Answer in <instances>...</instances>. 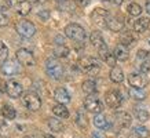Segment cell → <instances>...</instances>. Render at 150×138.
I'll use <instances>...</instances> for the list:
<instances>
[{
    "label": "cell",
    "instance_id": "obj_12",
    "mask_svg": "<svg viewBox=\"0 0 150 138\" xmlns=\"http://www.w3.org/2000/svg\"><path fill=\"white\" fill-rule=\"evenodd\" d=\"M22 91H23V87L19 82H17V80H10V82L7 83V94H8L11 98H18V97H21Z\"/></svg>",
    "mask_w": 150,
    "mask_h": 138
},
{
    "label": "cell",
    "instance_id": "obj_37",
    "mask_svg": "<svg viewBox=\"0 0 150 138\" xmlns=\"http://www.w3.org/2000/svg\"><path fill=\"white\" fill-rule=\"evenodd\" d=\"M138 60H142V61H146V60H150V53L146 50H139L138 51Z\"/></svg>",
    "mask_w": 150,
    "mask_h": 138
},
{
    "label": "cell",
    "instance_id": "obj_40",
    "mask_svg": "<svg viewBox=\"0 0 150 138\" xmlns=\"http://www.w3.org/2000/svg\"><path fill=\"white\" fill-rule=\"evenodd\" d=\"M73 1H74L79 7H86V6L90 3V0H73Z\"/></svg>",
    "mask_w": 150,
    "mask_h": 138
},
{
    "label": "cell",
    "instance_id": "obj_33",
    "mask_svg": "<svg viewBox=\"0 0 150 138\" xmlns=\"http://www.w3.org/2000/svg\"><path fill=\"white\" fill-rule=\"evenodd\" d=\"M7 57H8V48L3 41H0V62L3 64L4 61H7Z\"/></svg>",
    "mask_w": 150,
    "mask_h": 138
},
{
    "label": "cell",
    "instance_id": "obj_43",
    "mask_svg": "<svg viewBox=\"0 0 150 138\" xmlns=\"http://www.w3.org/2000/svg\"><path fill=\"white\" fill-rule=\"evenodd\" d=\"M108 1L113 3V4H116V6H120L121 3H123V0H108Z\"/></svg>",
    "mask_w": 150,
    "mask_h": 138
},
{
    "label": "cell",
    "instance_id": "obj_49",
    "mask_svg": "<svg viewBox=\"0 0 150 138\" xmlns=\"http://www.w3.org/2000/svg\"><path fill=\"white\" fill-rule=\"evenodd\" d=\"M149 44H150V37H149Z\"/></svg>",
    "mask_w": 150,
    "mask_h": 138
},
{
    "label": "cell",
    "instance_id": "obj_3",
    "mask_svg": "<svg viewBox=\"0 0 150 138\" xmlns=\"http://www.w3.org/2000/svg\"><path fill=\"white\" fill-rule=\"evenodd\" d=\"M65 35L74 41H84L86 40V31L79 23H69L65 28Z\"/></svg>",
    "mask_w": 150,
    "mask_h": 138
},
{
    "label": "cell",
    "instance_id": "obj_11",
    "mask_svg": "<svg viewBox=\"0 0 150 138\" xmlns=\"http://www.w3.org/2000/svg\"><path fill=\"white\" fill-rule=\"evenodd\" d=\"M1 72L7 76H13V75H17L19 72V62L14 60H7L3 62L1 65Z\"/></svg>",
    "mask_w": 150,
    "mask_h": 138
},
{
    "label": "cell",
    "instance_id": "obj_13",
    "mask_svg": "<svg viewBox=\"0 0 150 138\" xmlns=\"http://www.w3.org/2000/svg\"><path fill=\"white\" fill-rule=\"evenodd\" d=\"M98 53H99V57L108 65H110L112 68H114V66H116V58H114L113 54H110V53H109V48H108V46H106V44L100 46L99 48H98Z\"/></svg>",
    "mask_w": 150,
    "mask_h": 138
},
{
    "label": "cell",
    "instance_id": "obj_16",
    "mask_svg": "<svg viewBox=\"0 0 150 138\" xmlns=\"http://www.w3.org/2000/svg\"><path fill=\"white\" fill-rule=\"evenodd\" d=\"M116 122L120 126V129H127L131 126V116L127 112H118L116 113Z\"/></svg>",
    "mask_w": 150,
    "mask_h": 138
},
{
    "label": "cell",
    "instance_id": "obj_24",
    "mask_svg": "<svg viewBox=\"0 0 150 138\" xmlns=\"http://www.w3.org/2000/svg\"><path fill=\"white\" fill-rule=\"evenodd\" d=\"M90 41H91L92 46L98 47V48L105 44V40H103V37H102V33L98 32V31H94V32L91 33V36H90Z\"/></svg>",
    "mask_w": 150,
    "mask_h": 138
},
{
    "label": "cell",
    "instance_id": "obj_21",
    "mask_svg": "<svg viewBox=\"0 0 150 138\" xmlns=\"http://www.w3.org/2000/svg\"><path fill=\"white\" fill-rule=\"evenodd\" d=\"M110 80L114 83H121L124 80V72L120 66H114L110 70Z\"/></svg>",
    "mask_w": 150,
    "mask_h": 138
},
{
    "label": "cell",
    "instance_id": "obj_6",
    "mask_svg": "<svg viewBox=\"0 0 150 138\" xmlns=\"http://www.w3.org/2000/svg\"><path fill=\"white\" fill-rule=\"evenodd\" d=\"M15 57H17V61L21 65H25V66H33V65H36V61H35V57H33L32 51L26 50V48L17 50Z\"/></svg>",
    "mask_w": 150,
    "mask_h": 138
},
{
    "label": "cell",
    "instance_id": "obj_30",
    "mask_svg": "<svg viewBox=\"0 0 150 138\" xmlns=\"http://www.w3.org/2000/svg\"><path fill=\"white\" fill-rule=\"evenodd\" d=\"M135 116H137V119L139 120V122H142V123H145V122H147L149 120V112L145 109V108H137L135 109Z\"/></svg>",
    "mask_w": 150,
    "mask_h": 138
},
{
    "label": "cell",
    "instance_id": "obj_45",
    "mask_svg": "<svg viewBox=\"0 0 150 138\" xmlns=\"http://www.w3.org/2000/svg\"><path fill=\"white\" fill-rule=\"evenodd\" d=\"M32 1H35V3H46L47 0H32Z\"/></svg>",
    "mask_w": 150,
    "mask_h": 138
},
{
    "label": "cell",
    "instance_id": "obj_17",
    "mask_svg": "<svg viewBox=\"0 0 150 138\" xmlns=\"http://www.w3.org/2000/svg\"><path fill=\"white\" fill-rule=\"evenodd\" d=\"M149 28H150V19L146 18V17H142V18L137 19V21L134 22V31L138 33L146 32Z\"/></svg>",
    "mask_w": 150,
    "mask_h": 138
},
{
    "label": "cell",
    "instance_id": "obj_25",
    "mask_svg": "<svg viewBox=\"0 0 150 138\" xmlns=\"http://www.w3.org/2000/svg\"><path fill=\"white\" fill-rule=\"evenodd\" d=\"M120 41L121 44L125 47H131L134 43H135V36L132 35L131 32H123L121 36H120Z\"/></svg>",
    "mask_w": 150,
    "mask_h": 138
},
{
    "label": "cell",
    "instance_id": "obj_8",
    "mask_svg": "<svg viewBox=\"0 0 150 138\" xmlns=\"http://www.w3.org/2000/svg\"><path fill=\"white\" fill-rule=\"evenodd\" d=\"M23 105L26 106L29 110H39L41 106V100L35 92H26L22 98Z\"/></svg>",
    "mask_w": 150,
    "mask_h": 138
},
{
    "label": "cell",
    "instance_id": "obj_1",
    "mask_svg": "<svg viewBox=\"0 0 150 138\" xmlns=\"http://www.w3.org/2000/svg\"><path fill=\"white\" fill-rule=\"evenodd\" d=\"M77 65L80 68V70L87 75L95 76V75L99 73V69H100L99 62H98V60L92 58V57H83L81 60L79 61Z\"/></svg>",
    "mask_w": 150,
    "mask_h": 138
},
{
    "label": "cell",
    "instance_id": "obj_41",
    "mask_svg": "<svg viewBox=\"0 0 150 138\" xmlns=\"http://www.w3.org/2000/svg\"><path fill=\"white\" fill-rule=\"evenodd\" d=\"M4 91H7V83L0 79V92H4Z\"/></svg>",
    "mask_w": 150,
    "mask_h": 138
},
{
    "label": "cell",
    "instance_id": "obj_32",
    "mask_svg": "<svg viewBox=\"0 0 150 138\" xmlns=\"http://www.w3.org/2000/svg\"><path fill=\"white\" fill-rule=\"evenodd\" d=\"M134 134L137 135L138 138H146L149 135V130L143 127V126H137L135 129H134Z\"/></svg>",
    "mask_w": 150,
    "mask_h": 138
},
{
    "label": "cell",
    "instance_id": "obj_4",
    "mask_svg": "<svg viewBox=\"0 0 150 138\" xmlns=\"http://www.w3.org/2000/svg\"><path fill=\"white\" fill-rule=\"evenodd\" d=\"M15 31L18 32V35L23 37H32L36 33V26H35V23H32L28 19H21L15 23Z\"/></svg>",
    "mask_w": 150,
    "mask_h": 138
},
{
    "label": "cell",
    "instance_id": "obj_29",
    "mask_svg": "<svg viewBox=\"0 0 150 138\" xmlns=\"http://www.w3.org/2000/svg\"><path fill=\"white\" fill-rule=\"evenodd\" d=\"M48 127H50L54 133H62V130H64V124L62 122L58 119H50L48 120Z\"/></svg>",
    "mask_w": 150,
    "mask_h": 138
},
{
    "label": "cell",
    "instance_id": "obj_9",
    "mask_svg": "<svg viewBox=\"0 0 150 138\" xmlns=\"http://www.w3.org/2000/svg\"><path fill=\"white\" fill-rule=\"evenodd\" d=\"M128 82H129V86L135 88H143L147 84V78H146L145 73L142 72H135V73H131L128 76Z\"/></svg>",
    "mask_w": 150,
    "mask_h": 138
},
{
    "label": "cell",
    "instance_id": "obj_7",
    "mask_svg": "<svg viewBox=\"0 0 150 138\" xmlns=\"http://www.w3.org/2000/svg\"><path fill=\"white\" fill-rule=\"evenodd\" d=\"M84 108H86L88 112L98 115V113H100V112H102L103 105H102V102H100V100L98 98V97L90 95V97H87L86 100H84Z\"/></svg>",
    "mask_w": 150,
    "mask_h": 138
},
{
    "label": "cell",
    "instance_id": "obj_5",
    "mask_svg": "<svg viewBox=\"0 0 150 138\" xmlns=\"http://www.w3.org/2000/svg\"><path fill=\"white\" fill-rule=\"evenodd\" d=\"M105 101L108 104L109 108L112 109H117L121 106L123 104V95L120 94V91L117 90H109V91L105 94Z\"/></svg>",
    "mask_w": 150,
    "mask_h": 138
},
{
    "label": "cell",
    "instance_id": "obj_39",
    "mask_svg": "<svg viewBox=\"0 0 150 138\" xmlns=\"http://www.w3.org/2000/svg\"><path fill=\"white\" fill-rule=\"evenodd\" d=\"M8 23V18L3 13H0V26H6Z\"/></svg>",
    "mask_w": 150,
    "mask_h": 138
},
{
    "label": "cell",
    "instance_id": "obj_22",
    "mask_svg": "<svg viewBox=\"0 0 150 138\" xmlns=\"http://www.w3.org/2000/svg\"><path fill=\"white\" fill-rule=\"evenodd\" d=\"M52 112H54L55 116H58L61 119H68L69 117V110L68 108L62 104H57V105L52 106Z\"/></svg>",
    "mask_w": 150,
    "mask_h": 138
},
{
    "label": "cell",
    "instance_id": "obj_15",
    "mask_svg": "<svg viewBox=\"0 0 150 138\" xmlns=\"http://www.w3.org/2000/svg\"><path fill=\"white\" fill-rule=\"evenodd\" d=\"M106 26L109 28L110 31H113V32H120V31H123L124 22L123 19L118 18V17H109L108 21H106Z\"/></svg>",
    "mask_w": 150,
    "mask_h": 138
},
{
    "label": "cell",
    "instance_id": "obj_46",
    "mask_svg": "<svg viewBox=\"0 0 150 138\" xmlns=\"http://www.w3.org/2000/svg\"><path fill=\"white\" fill-rule=\"evenodd\" d=\"M44 138H54V135H51V134H46V135H44Z\"/></svg>",
    "mask_w": 150,
    "mask_h": 138
},
{
    "label": "cell",
    "instance_id": "obj_42",
    "mask_svg": "<svg viewBox=\"0 0 150 138\" xmlns=\"http://www.w3.org/2000/svg\"><path fill=\"white\" fill-rule=\"evenodd\" d=\"M92 138H106L102 131H94L92 133Z\"/></svg>",
    "mask_w": 150,
    "mask_h": 138
},
{
    "label": "cell",
    "instance_id": "obj_20",
    "mask_svg": "<svg viewBox=\"0 0 150 138\" xmlns=\"http://www.w3.org/2000/svg\"><path fill=\"white\" fill-rule=\"evenodd\" d=\"M94 124H95V127H98V129H100V130H106L110 127L109 120L106 119V116L102 115V113L95 115V117H94Z\"/></svg>",
    "mask_w": 150,
    "mask_h": 138
},
{
    "label": "cell",
    "instance_id": "obj_48",
    "mask_svg": "<svg viewBox=\"0 0 150 138\" xmlns=\"http://www.w3.org/2000/svg\"><path fill=\"white\" fill-rule=\"evenodd\" d=\"M55 1H66V0H55Z\"/></svg>",
    "mask_w": 150,
    "mask_h": 138
},
{
    "label": "cell",
    "instance_id": "obj_2",
    "mask_svg": "<svg viewBox=\"0 0 150 138\" xmlns=\"http://www.w3.org/2000/svg\"><path fill=\"white\" fill-rule=\"evenodd\" d=\"M46 72L51 79L59 80L64 76V66H62V64L57 58L51 57V58H48L46 61Z\"/></svg>",
    "mask_w": 150,
    "mask_h": 138
},
{
    "label": "cell",
    "instance_id": "obj_31",
    "mask_svg": "<svg viewBox=\"0 0 150 138\" xmlns=\"http://www.w3.org/2000/svg\"><path fill=\"white\" fill-rule=\"evenodd\" d=\"M127 11L129 15H132V17H138V15L142 14V7L138 4V3H129L127 7Z\"/></svg>",
    "mask_w": 150,
    "mask_h": 138
},
{
    "label": "cell",
    "instance_id": "obj_19",
    "mask_svg": "<svg viewBox=\"0 0 150 138\" xmlns=\"http://www.w3.org/2000/svg\"><path fill=\"white\" fill-rule=\"evenodd\" d=\"M15 10H17V13L19 15H28L32 10V3L28 1V0H21L15 4Z\"/></svg>",
    "mask_w": 150,
    "mask_h": 138
},
{
    "label": "cell",
    "instance_id": "obj_34",
    "mask_svg": "<svg viewBox=\"0 0 150 138\" xmlns=\"http://www.w3.org/2000/svg\"><path fill=\"white\" fill-rule=\"evenodd\" d=\"M55 54L58 55V57H68L69 50L65 47V44L64 46H58L57 48H55Z\"/></svg>",
    "mask_w": 150,
    "mask_h": 138
},
{
    "label": "cell",
    "instance_id": "obj_26",
    "mask_svg": "<svg viewBox=\"0 0 150 138\" xmlns=\"http://www.w3.org/2000/svg\"><path fill=\"white\" fill-rule=\"evenodd\" d=\"M81 88L86 94H94L96 91V83L94 80H91V79H87V80L83 82Z\"/></svg>",
    "mask_w": 150,
    "mask_h": 138
},
{
    "label": "cell",
    "instance_id": "obj_47",
    "mask_svg": "<svg viewBox=\"0 0 150 138\" xmlns=\"http://www.w3.org/2000/svg\"><path fill=\"white\" fill-rule=\"evenodd\" d=\"M1 124H3V120H1V117H0V126H1Z\"/></svg>",
    "mask_w": 150,
    "mask_h": 138
},
{
    "label": "cell",
    "instance_id": "obj_27",
    "mask_svg": "<svg viewBox=\"0 0 150 138\" xmlns=\"http://www.w3.org/2000/svg\"><path fill=\"white\" fill-rule=\"evenodd\" d=\"M1 115L4 116L7 120H13L15 119V109H14L11 105H8V104H4V105L1 106Z\"/></svg>",
    "mask_w": 150,
    "mask_h": 138
},
{
    "label": "cell",
    "instance_id": "obj_35",
    "mask_svg": "<svg viewBox=\"0 0 150 138\" xmlns=\"http://www.w3.org/2000/svg\"><path fill=\"white\" fill-rule=\"evenodd\" d=\"M139 69H141L142 73H147V72H150V60L142 61L141 65H139Z\"/></svg>",
    "mask_w": 150,
    "mask_h": 138
},
{
    "label": "cell",
    "instance_id": "obj_10",
    "mask_svg": "<svg viewBox=\"0 0 150 138\" xmlns=\"http://www.w3.org/2000/svg\"><path fill=\"white\" fill-rule=\"evenodd\" d=\"M108 18H109V14H108V11H106L105 9L96 7L95 10H92L91 21L94 23H96V25H103V23H106Z\"/></svg>",
    "mask_w": 150,
    "mask_h": 138
},
{
    "label": "cell",
    "instance_id": "obj_18",
    "mask_svg": "<svg viewBox=\"0 0 150 138\" xmlns=\"http://www.w3.org/2000/svg\"><path fill=\"white\" fill-rule=\"evenodd\" d=\"M114 58L118 61H127L128 60V55H129V53H128V47L123 46V44H118V46H116V48H114Z\"/></svg>",
    "mask_w": 150,
    "mask_h": 138
},
{
    "label": "cell",
    "instance_id": "obj_44",
    "mask_svg": "<svg viewBox=\"0 0 150 138\" xmlns=\"http://www.w3.org/2000/svg\"><path fill=\"white\" fill-rule=\"evenodd\" d=\"M146 11L150 14V0H147V1H146Z\"/></svg>",
    "mask_w": 150,
    "mask_h": 138
},
{
    "label": "cell",
    "instance_id": "obj_36",
    "mask_svg": "<svg viewBox=\"0 0 150 138\" xmlns=\"http://www.w3.org/2000/svg\"><path fill=\"white\" fill-rule=\"evenodd\" d=\"M11 7V0H0V13H4Z\"/></svg>",
    "mask_w": 150,
    "mask_h": 138
},
{
    "label": "cell",
    "instance_id": "obj_38",
    "mask_svg": "<svg viewBox=\"0 0 150 138\" xmlns=\"http://www.w3.org/2000/svg\"><path fill=\"white\" fill-rule=\"evenodd\" d=\"M37 15H39V18H40L41 21H47L48 17H50V11H48V10H43V11H40Z\"/></svg>",
    "mask_w": 150,
    "mask_h": 138
},
{
    "label": "cell",
    "instance_id": "obj_23",
    "mask_svg": "<svg viewBox=\"0 0 150 138\" xmlns=\"http://www.w3.org/2000/svg\"><path fill=\"white\" fill-rule=\"evenodd\" d=\"M76 124H77L81 130H86L87 127H88V119H87L86 112L83 109L79 110L77 115H76Z\"/></svg>",
    "mask_w": 150,
    "mask_h": 138
},
{
    "label": "cell",
    "instance_id": "obj_14",
    "mask_svg": "<svg viewBox=\"0 0 150 138\" xmlns=\"http://www.w3.org/2000/svg\"><path fill=\"white\" fill-rule=\"evenodd\" d=\"M54 98L58 101V104H62V105L70 102V94H69V91L66 90V88H64V87H59V88L55 90Z\"/></svg>",
    "mask_w": 150,
    "mask_h": 138
},
{
    "label": "cell",
    "instance_id": "obj_28",
    "mask_svg": "<svg viewBox=\"0 0 150 138\" xmlns=\"http://www.w3.org/2000/svg\"><path fill=\"white\" fill-rule=\"evenodd\" d=\"M129 95L131 98L137 100V101H142L146 98V91L143 88H135V87H131L129 88Z\"/></svg>",
    "mask_w": 150,
    "mask_h": 138
}]
</instances>
